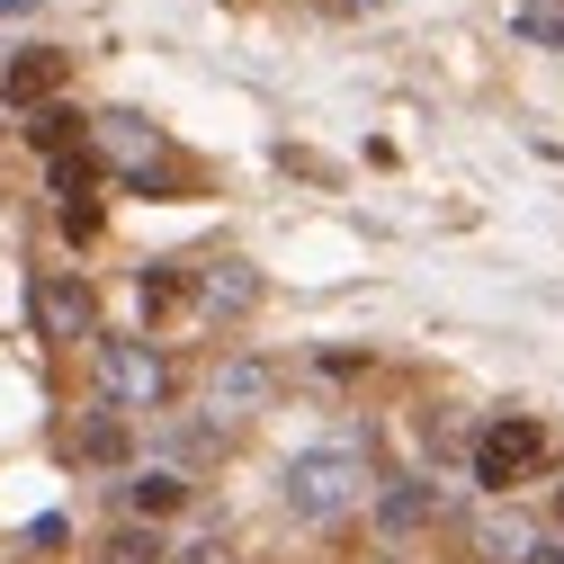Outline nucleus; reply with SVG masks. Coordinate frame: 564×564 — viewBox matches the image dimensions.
Masks as SVG:
<instances>
[{
    "label": "nucleus",
    "instance_id": "20",
    "mask_svg": "<svg viewBox=\"0 0 564 564\" xmlns=\"http://www.w3.org/2000/svg\"><path fill=\"white\" fill-rule=\"evenodd\" d=\"M555 520H564V492H555Z\"/></svg>",
    "mask_w": 564,
    "mask_h": 564
},
{
    "label": "nucleus",
    "instance_id": "7",
    "mask_svg": "<svg viewBox=\"0 0 564 564\" xmlns=\"http://www.w3.org/2000/svg\"><path fill=\"white\" fill-rule=\"evenodd\" d=\"M269 394H278L269 359H216V368H206V412H216V421H242V412H260Z\"/></svg>",
    "mask_w": 564,
    "mask_h": 564
},
{
    "label": "nucleus",
    "instance_id": "8",
    "mask_svg": "<svg viewBox=\"0 0 564 564\" xmlns=\"http://www.w3.org/2000/svg\"><path fill=\"white\" fill-rule=\"evenodd\" d=\"M126 448H134L126 412H82V421H73V457H82V466H126Z\"/></svg>",
    "mask_w": 564,
    "mask_h": 564
},
{
    "label": "nucleus",
    "instance_id": "3",
    "mask_svg": "<svg viewBox=\"0 0 564 564\" xmlns=\"http://www.w3.org/2000/svg\"><path fill=\"white\" fill-rule=\"evenodd\" d=\"M28 314H36L45 340H90L99 332V296H90V278H73V269H45L28 288Z\"/></svg>",
    "mask_w": 564,
    "mask_h": 564
},
{
    "label": "nucleus",
    "instance_id": "6",
    "mask_svg": "<svg viewBox=\"0 0 564 564\" xmlns=\"http://www.w3.org/2000/svg\"><path fill=\"white\" fill-rule=\"evenodd\" d=\"M99 144H108V162H117L134 188H171V153H162V134H153L144 117H99Z\"/></svg>",
    "mask_w": 564,
    "mask_h": 564
},
{
    "label": "nucleus",
    "instance_id": "2",
    "mask_svg": "<svg viewBox=\"0 0 564 564\" xmlns=\"http://www.w3.org/2000/svg\"><path fill=\"white\" fill-rule=\"evenodd\" d=\"M99 394L117 403V412H153V403H171V368H162V349H144V340H99Z\"/></svg>",
    "mask_w": 564,
    "mask_h": 564
},
{
    "label": "nucleus",
    "instance_id": "17",
    "mask_svg": "<svg viewBox=\"0 0 564 564\" xmlns=\"http://www.w3.org/2000/svg\"><path fill=\"white\" fill-rule=\"evenodd\" d=\"M63 234H73V242H99V197H73V206H63Z\"/></svg>",
    "mask_w": 564,
    "mask_h": 564
},
{
    "label": "nucleus",
    "instance_id": "11",
    "mask_svg": "<svg viewBox=\"0 0 564 564\" xmlns=\"http://www.w3.org/2000/svg\"><path fill=\"white\" fill-rule=\"evenodd\" d=\"M99 564H171V546L153 538V520H126V529L99 538Z\"/></svg>",
    "mask_w": 564,
    "mask_h": 564
},
{
    "label": "nucleus",
    "instance_id": "4",
    "mask_svg": "<svg viewBox=\"0 0 564 564\" xmlns=\"http://www.w3.org/2000/svg\"><path fill=\"white\" fill-rule=\"evenodd\" d=\"M538 466H546V431L538 421H492V431L475 440V484H492V492L529 484Z\"/></svg>",
    "mask_w": 564,
    "mask_h": 564
},
{
    "label": "nucleus",
    "instance_id": "9",
    "mask_svg": "<svg viewBox=\"0 0 564 564\" xmlns=\"http://www.w3.org/2000/svg\"><path fill=\"white\" fill-rule=\"evenodd\" d=\"M82 134H90V117H82V108H63V99L28 117V144H36V153H82Z\"/></svg>",
    "mask_w": 564,
    "mask_h": 564
},
{
    "label": "nucleus",
    "instance_id": "13",
    "mask_svg": "<svg viewBox=\"0 0 564 564\" xmlns=\"http://www.w3.org/2000/svg\"><path fill=\"white\" fill-rule=\"evenodd\" d=\"M440 502H431V484H394V492H377V520L386 529H421Z\"/></svg>",
    "mask_w": 564,
    "mask_h": 564
},
{
    "label": "nucleus",
    "instance_id": "16",
    "mask_svg": "<svg viewBox=\"0 0 564 564\" xmlns=\"http://www.w3.org/2000/svg\"><path fill=\"white\" fill-rule=\"evenodd\" d=\"M171 564H242V555H234V538H188Z\"/></svg>",
    "mask_w": 564,
    "mask_h": 564
},
{
    "label": "nucleus",
    "instance_id": "5",
    "mask_svg": "<svg viewBox=\"0 0 564 564\" xmlns=\"http://www.w3.org/2000/svg\"><path fill=\"white\" fill-rule=\"evenodd\" d=\"M63 82H73V54H54V45H28V54H10V63H0V99H10V108H54L63 99Z\"/></svg>",
    "mask_w": 564,
    "mask_h": 564
},
{
    "label": "nucleus",
    "instance_id": "10",
    "mask_svg": "<svg viewBox=\"0 0 564 564\" xmlns=\"http://www.w3.org/2000/svg\"><path fill=\"white\" fill-rule=\"evenodd\" d=\"M197 288H206V305H216V314H242V305H260V269H242V260H216V269L197 278Z\"/></svg>",
    "mask_w": 564,
    "mask_h": 564
},
{
    "label": "nucleus",
    "instance_id": "14",
    "mask_svg": "<svg viewBox=\"0 0 564 564\" xmlns=\"http://www.w3.org/2000/svg\"><path fill=\"white\" fill-rule=\"evenodd\" d=\"M188 288H197V278H188L180 260H153V269H144V314H171Z\"/></svg>",
    "mask_w": 564,
    "mask_h": 564
},
{
    "label": "nucleus",
    "instance_id": "1",
    "mask_svg": "<svg viewBox=\"0 0 564 564\" xmlns=\"http://www.w3.org/2000/svg\"><path fill=\"white\" fill-rule=\"evenodd\" d=\"M368 492H377V475H368L359 448H305L288 466V511L296 520H349Z\"/></svg>",
    "mask_w": 564,
    "mask_h": 564
},
{
    "label": "nucleus",
    "instance_id": "12",
    "mask_svg": "<svg viewBox=\"0 0 564 564\" xmlns=\"http://www.w3.org/2000/svg\"><path fill=\"white\" fill-rule=\"evenodd\" d=\"M188 502V475H171V466H153V475H134V511L144 520H171Z\"/></svg>",
    "mask_w": 564,
    "mask_h": 564
},
{
    "label": "nucleus",
    "instance_id": "19",
    "mask_svg": "<svg viewBox=\"0 0 564 564\" xmlns=\"http://www.w3.org/2000/svg\"><path fill=\"white\" fill-rule=\"evenodd\" d=\"M340 10H377V0H340Z\"/></svg>",
    "mask_w": 564,
    "mask_h": 564
},
{
    "label": "nucleus",
    "instance_id": "15",
    "mask_svg": "<svg viewBox=\"0 0 564 564\" xmlns=\"http://www.w3.org/2000/svg\"><path fill=\"white\" fill-rule=\"evenodd\" d=\"M99 171H108V162H99L90 144H82V153H54V188H63V197H90V188H99Z\"/></svg>",
    "mask_w": 564,
    "mask_h": 564
},
{
    "label": "nucleus",
    "instance_id": "18",
    "mask_svg": "<svg viewBox=\"0 0 564 564\" xmlns=\"http://www.w3.org/2000/svg\"><path fill=\"white\" fill-rule=\"evenodd\" d=\"M28 10H36V0H0V19H28Z\"/></svg>",
    "mask_w": 564,
    "mask_h": 564
}]
</instances>
